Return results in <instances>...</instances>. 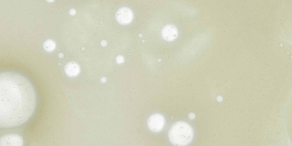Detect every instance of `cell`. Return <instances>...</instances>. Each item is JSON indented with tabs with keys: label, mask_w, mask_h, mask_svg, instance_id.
Returning a JSON list of instances; mask_svg holds the SVG:
<instances>
[{
	"label": "cell",
	"mask_w": 292,
	"mask_h": 146,
	"mask_svg": "<svg viewBox=\"0 0 292 146\" xmlns=\"http://www.w3.org/2000/svg\"><path fill=\"white\" fill-rule=\"evenodd\" d=\"M36 95L30 82L18 73L0 75V126L11 128L26 122L33 114Z\"/></svg>",
	"instance_id": "1"
},
{
	"label": "cell",
	"mask_w": 292,
	"mask_h": 146,
	"mask_svg": "<svg viewBox=\"0 0 292 146\" xmlns=\"http://www.w3.org/2000/svg\"><path fill=\"white\" fill-rule=\"evenodd\" d=\"M193 135L192 127L189 124L183 121H179L174 123L169 133L171 142L177 146L187 145L192 140Z\"/></svg>",
	"instance_id": "2"
},
{
	"label": "cell",
	"mask_w": 292,
	"mask_h": 146,
	"mask_svg": "<svg viewBox=\"0 0 292 146\" xmlns=\"http://www.w3.org/2000/svg\"><path fill=\"white\" fill-rule=\"evenodd\" d=\"M165 120L164 117L159 113L151 115L147 121V125L152 131L157 132L161 131L163 128Z\"/></svg>",
	"instance_id": "3"
},
{
	"label": "cell",
	"mask_w": 292,
	"mask_h": 146,
	"mask_svg": "<svg viewBox=\"0 0 292 146\" xmlns=\"http://www.w3.org/2000/svg\"><path fill=\"white\" fill-rule=\"evenodd\" d=\"M23 140L22 137L19 135L11 133L4 135L0 138L1 146H17L23 145Z\"/></svg>",
	"instance_id": "4"
},
{
	"label": "cell",
	"mask_w": 292,
	"mask_h": 146,
	"mask_svg": "<svg viewBox=\"0 0 292 146\" xmlns=\"http://www.w3.org/2000/svg\"><path fill=\"white\" fill-rule=\"evenodd\" d=\"M133 18L132 10L127 7H123L119 8L116 14V18L118 22L123 25H127L131 23Z\"/></svg>",
	"instance_id": "5"
},
{
	"label": "cell",
	"mask_w": 292,
	"mask_h": 146,
	"mask_svg": "<svg viewBox=\"0 0 292 146\" xmlns=\"http://www.w3.org/2000/svg\"><path fill=\"white\" fill-rule=\"evenodd\" d=\"M178 35V31L177 28L172 25L165 26L162 31V35L166 40L171 41L175 40Z\"/></svg>",
	"instance_id": "6"
},
{
	"label": "cell",
	"mask_w": 292,
	"mask_h": 146,
	"mask_svg": "<svg viewBox=\"0 0 292 146\" xmlns=\"http://www.w3.org/2000/svg\"><path fill=\"white\" fill-rule=\"evenodd\" d=\"M65 71L67 75L73 76L78 74L80 68L77 64L74 62H71L66 65L65 68Z\"/></svg>",
	"instance_id": "7"
},
{
	"label": "cell",
	"mask_w": 292,
	"mask_h": 146,
	"mask_svg": "<svg viewBox=\"0 0 292 146\" xmlns=\"http://www.w3.org/2000/svg\"><path fill=\"white\" fill-rule=\"evenodd\" d=\"M56 47V44L55 42L52 40H46L43 44V47L44 49L48 52H51L53 51Z\"/></svg>",
	"instance_id": "8"
},
{
	"label": "cell",
	"mask_w": 292,
	"mask_h": 146,
	"mask_svg": "<svg viewBox=\"0 0 292 146\" xmlns=\"http://www.w3.org/2000/svg\"><path fill=\"white\" fill-rule=\"evenodd\" d=\"M117 60L118 62L121 63L123 61V59L122 57L119 56L117 58Z\"/></svg>",
	"instance_id": "9"
},
{
	"label": "cell",
	"mask_w": 292,
	"mask_h": 146,
	"mask_svg": "<svg viewBox=\"0 0 292 146\" xmlns=\"http://www.w3.org/2000/svg\"><path fill=\"white\" fill-rule=\"evenodd\" d=\"M70 14H71L72 15H74L75 14L76 11H74V10L72 9L70 11Z\"/></svg>",
	"instance_id": "10"
}]
</instances>
